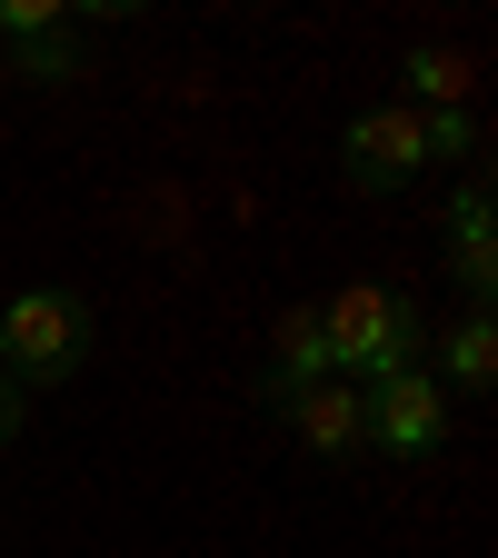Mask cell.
Wrapping results in <instances>:
<instances>
[{
	"label": "cell",
	"instance_id": "277c9868",
	"mask_svg": "<svg viewBox=\"0 0 498 558\" xmlns=\"http://www.w3.org/2000/svg\"><path fill=\"white\" fill-rule=\"evenodd\" d=\"M339 170L349 190H409L418 170H429V150H418V110H360L339 130Z\"/></svg>",
	"mask_w": 498,
	"mask_h": 558
},
{
	"label": "cell",
	"instance_id": "52a82bcc",
	"mask_svg": "<svg viewBox=\"0 0 498 558\" xmlns=\"http://www.w3.org/2000/svg\"><path fill=\"white\" fill-rule=\"evenodd\" d=\"M449 250H459V279L488 300L498 290V240H488V180H469L459 190V209H449Z\"/></svg>",
	"mask_w": 498,
	"mask_h": 558
},
{
	"label": "cell",
	"instance_id": "7c38bea8",
	"mask_svg": "<svg viewBox=\"0 0 498 558\" xmlns=\"http://www.w3.org/2000/svg\"><path fill=\"white\" fill-rule=\"evenodd\" d=\"M11 439H21V389L0 379V449H11Z\"/></svg>",
	"mask_w": 498,
	"mask_h": 558
},
{
	"label": "cell",
	"instance_id": "3957f363",
	"mask_svg": "<svg viewBox=\"0 0 498 558\" xmlns=\"http://www.w3.org/2000/svg\"><path fill=\"white\" fill-rule=\"evenodd\" d=\"M360 439L389 449V459H429L449 439V399L429 369H399V379H369L360 389Z\"/></svg>",
	"mask_w": 498,
	"mask_h": 558
},
{
	"label": "cell",
	"instance_id": "30bf717a",
	"mask_svg": "<svg viewBox=\"0 0 498 558\" xmlns=\"http://www.w3.org/2000/svg\"><path fill=\"white\" fill-rule=\"evenodd\" d=\"M409 90H418V100H439V110H459V90H469V70H459L449 50H409Z\"/></svg>",
	"mask_w": 498,
	"mask_h": 558
},
{
	"label": "cell",
	"instance_id": "9c48e42d",
	"mask_svg": "<svg viewBox=\"0 0 498 558\" xmlns=\"http://www.w3.org/2000/svg\"><path fill=\"white\" fill-rule=\"evenodd\" d=\"M488 379H498V329L469 319V329L449 339V389H488Z\"/></svg>",
	"mask_w": 498,
	"mask_h": 558
},
{
	"label": "cell",
	"instance_id": "ba28073f",
	"mask_svg": "<svg viewBox=\"0 0 498 558\" xmlns=\"http://www.w3.org/2000/svg\"><path fill=\"white\" fill-rule=\"evenodd\" d=\"M11 81H31V90L81 81V50H70V31H31V40H11Z\"/></svg>",
	"mask_w": 498,
	"mask_h": 558
},
{
	"label": "cell",
	"instance_id": "6da1fadb",
	"mask_svg": "<svg viewBox=\"0 0 498 558\" xmlns=\"http://www.w3.org/2000/svg\"><path fill=\"white\" fill-rule=\"evenodd\" d=\"M319 329H329V369L349 389L399 379V369H418V349H429V319H418V300H399V290H339L319 310Z\"/></svg>",
	"mask_w": 498,
	"mask_h": 558
},
{
	"label": "cell",
	"instance_id": "5b68a950",
	"mask_svg": "<svg viewBox=\"0 0 498 558\" xmlns=\"http://www.w3.org/2000/svg\"><path fill=\"white\" fill-rule=\"evenodd\" d=\"M319 379H339V369H329V329H319V310H279V349H269V389H279V399H309Z\"/></svg>",
	"mask_w": 498,
	"mask_h": 558
},
{
	"label": "cell",
	"instance_id": "8fae6325",
	"mask_svg": "<svg viewBox=\"0 0 498 558\" xmlns=\"http://www.w3.org/2000/svg\"><path fill=\"white\" fill-rule=\"evenodd\" d=\"M0 31L31 40V31H60V0H0Z\"/></svg>",
	"mask_w": 498,
	"mask_h": 558
},
{
	"label": "cell",
	"instance_id": "8992f818",
	"mask_svg": "<svg viewBox=\"0 0 498 558\" xmlns=\"http://www.w3.org/2000/svg\"><path fill=\"white\" fill-rule=\"evenodd\" d=\"M290 418H300V439L339 469V459H360V389L349 379H319L309 399H290Z\"/></svg>",
	"mask_w": 498,
	"mask_h": 558
},
{
	"label": "cell",
	"instance_id": "7a4b0ae2",
	"mask_svg": "<svg viewBox=\"0 0 498 558\" xmlns=\"http://www.w3.org/2000/svg\"><path fill=\"white\" fill-rule=\"evenodd\" d=\"M81 360H90V300L81 290H21L11 310H0V379H11L21 399L60 389Z\"/></svg>",
	"mask_w": 498,
	"mask_h": 558
}]
</instances>
